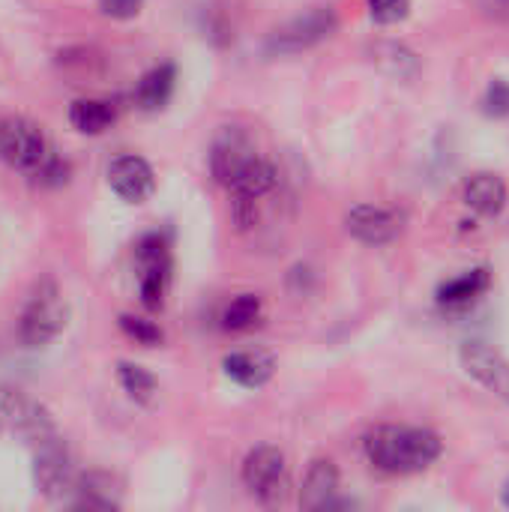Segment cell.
<instances>
[{
  "instance_id": "obj_20",
  "label": "cell",
  "mask_w": 509,
  "mask_h": 512,
  "mask_svg": "<svg viewBox=\"0 0 509 512\" xmlns=\"http://www.w3.org/2000/svg\"><path fill=\"white\" fill-rule=\"evenodd\" d=\"M258 318H261V300L255 294H240L222 312V330L240 333V330H249Z\"/></svg>"
},
{
  "instance_id": "obj_23",
  "label": "cell",
  "mask_w": 509,
  "mask_h": 512,
  "mask_svg": "<svg viewBox=\"0 0 509 512\" xmlns=\"http://www.w3.org/2000/svg\"><path fill=\"white\" fill-rule=\"evenodd\" d=\"M366 6L378 24H399L411 12V0H366Z\"/></svg>"
},
{
  "instance_id": "obj_16",
  "label": "cell",
  "mask_w": 509,
  "mask_h": 512,
  "mask_svg": "<svg viewBox=\"0 0 509 512\" xmlns=\"http://www.w3.org/2000/svg\"><path fill=\"white\" fill-rule=\"evenodd\" d=\"M174 84H177V69L174 63H159L150 72L141 75V81L135 84V105L141 111H159L171 102L174 96Z\"/></svg>"
},
{
  "instance_id": "obj_21",
  "label": "cell",
  "mask_w": 509,
  "mask_h": 512,
  "mask_svg": "<svg viewBox=\"0 0 509 512\" xmlns=\"http://www.w3.org/2000/svg\"><path fill=\"white\" fill-rule=\"evenodd\" d=\"M117 378H120V387L126 390L129 399L135 402H150L153 393H156V378L144 369V366H135V363H120L117 366Z\"/></svg>"
},
{
  "instance_id": "obj_26",
  "label": "cell",
  "mask_w": 509,
  "mask_h": 512,
  "mask_svg": "<svg viewBox=\"0 0 509 512\" xmlns=\"http://www.w3.org/2000/svg\"><path fill=\"white\" fill-rule=\"evenodd\" d=\"M144 0H99V9L108 15V18H117V21H129L141 12Z\"/></svg>"
},
{
  "instance_id": "obj_7",
  "label": "cell",
  "mask_w": 509,
  "mask_h": 512,
  "mask_svg": "<svg viewBox=\"0 0 509 512\" xmlns=\"http://www.w3.org/2000/svg\"><path fill=\"white\" fill-rule=\"evenodd\" d=\"M339 30V15L330 6H315L297 18H291L288 24H282L270 42L267 51L270 54H300L306 48H315L318 42L330 39Z\"/></svg>"
},
{
  "instance_id": "obj_17",
  "label": "cell",
  "mask_w": 509,
  "mask_h": 512,
  "mask_svg": "<svg viewBox=\"0 0 509 512\" xmlns=\"http://www.w3.org/2000/svg\"><path fill=\"white\" fill-rule=\"evenodd\" d=\"M135 270L141 276H171V243L165 234L153 231L135 243Z\"/></svg>"
},
{
  "instance_id": "obj_24",
  "label": "cell",
  "mask_w": 509,
  "mask_h": 512,
  "mask_svg": "<svg viewBox=\"0 0 509 512\" xmlns=\"http://www.w3.org/2000/svg\"><path fill=\"white\" fill-rule=\"evenodd\" d=\"M483 114L486 117H509V81H492L483 96Z\"/></svg>"
},
{
  "instance_id": "obj_10",
  "label": "cell",
  "mask_w": 509,
  "mask_h": 512,
  "mask_svg": "<svg viewBox=\"0 0 509 512\" xmlns=\"http://www.w3.org/2000/svg\"><path fill=\"white\" fill-rule=\"evenodd\" d=\"M108 186L114 189V195L126 204H141L153 195L156 189V174L150 168L147 159L135 156V153H126V156H117L111 165H108Z\"/></svg>"
},
{
  "instance_id": "obj_22",
  "label": "cell",
  "mask_w": 509,
  "mask_h": 512,
  "mask_svg": "<svg viewBox=\"0 0 509 512\" xmlns=\"http://www.w3.org/2000/svg\"><path fill=\"white\" fill-rule=\"evenodd\" d=\"M120 330H123L132 342H138V345H144V348H156V345H162V339H165V333H162L159 324H153V321H147V318H138V315H120Z\"/></svg>"
},
{
  "instance_id": "obj_2",
  "label": "cell",
  "mask_w": 509,
  "mask_h": 512,
  "mask_svg": "<svg viewBox=\"0 0 509 512\" xmlns=\"http://www.w3.org/2000/svg\"><path fill=\"white\" fill-rule=\"evenodd\" d=\"M210 174L219 186L240 198H261L279 183V171L273 162L261 159L252 141L243 132H222L210 153Z\"/></svg>"
},
{
  "instance_id": "obj_8",
  "label": "cell",
  "mask_w": 509,
  "mask_h": 512,
  "mask_svg": "<svg viewBox=\"0 0 509 512\" xmlns=\"http://www.w3.org/2000/svg\"><path fill=\"white\" fill-rule=\"evenodd\" d=\"M33 483H36V492L48 501H66L75 492L78 474H75L72 456L66 453V447L60 444L57 435L36 444Z\"/></svg>"
},
{
  "instance_id": "obj_27",
  "label": "cell",
  "mask_w": 509,
  "mask_h": 512,
  "mask_svg": "<svg viewBox=\"0 0 509 512\" xmlns=\"http://www.w3.org/2000/svg\"><path fill=\"white\" fill-rule=\"evenodd\" d=\"M504 507H507V510H509V483H507V486H504Z\"/></svg>"
},
{
  "instance_id": "obj_19",
  "label": "cell",
  "mask_w": 509,
  "mask_h": 512,
  "mask_svg": "<svg viewBox=\"0 0 509 512\" xmlns=\"http://www.w3.org/2000/svg\"><path fill=\"white\" fill-rule=\"evenodd\" d=\"M72 507H81V510H117L120 498L114 495L111 477H105V474L78 477L75 492H72Z\"/></svg>"
},
{
  "instance_id": "obj_3",
  "label": "cell",
  "mask_w": 509,
  "mask_h": 512,
  "mask_svg": "<svg viewBox=\"0 0 509 512\" xmlns=\"http://www.w3.org/2000/svg\"><path fill=\"white\" fill-rule=\"evenodd\" d=\"M69 324V303L54 282H39L18 318V339L27 348L54 342Z\"/></svg>"
},
{
  "instance_id": "obj_11",
  "label": "cell",
  "mask_w": 509,
  "mask_h": 512,
  "mask_svg": "<svg viewBox=\"0 0 509 512\" xmlns=\"http://www.w3.org/2000/svg\"><path fill=\"white\" fill-rule=\"evenodd\" d=\"M345 228L354 240L366 246H387L402 234V219L399 213L375 204H357L345 216Z\"/></svg>"
},
{
  "instance_id": "obj_15",
  "label": "cell",
  "mask_w": 509,
  "mask_h": 512,
  "mask_svg": "<svg viewBox=\"0 0 509 512\" xmlns=\"http://www.w3.org/2000/svg\"><path fill=\"white\" fill-rule=\"evenodd\" d=\"M222 369L234 384L246 390H258L273 378V357L261 351H234L222 360Z\"/></svg>"
},
{
  "instance_id": "obj_5",
  "label": "cell",
  "mask_w": 509,
  "mask_h": 512,
  "mask_svg": "<svg viewBox=\"0 0 509 512\" xmlns=\"http://www.w3.org/2000/svg\"><path fill=\"white\" fill-rule=\"evenodd\" d=\"M243 486L249 489V495L264 504H282L288 495V462L285 453L279 447H255L246 462H243Z\"/></svg>"
},
{
  "instance_id": "obj_9",
  "label": "cell",
  "mask_w": 509,
  "mask_h": 512,
  "mask_svg": "<svg viewBox=\"0 0 509 512\" xmlns=\"http://www.w3.org/2000/svg\"><path fill=\"white\" fill-rule=\"evenodd\" d=\"M459 360L477 384H483L489 393H495L509 405V360L501 351H495L486 342H468L462 345Z\"/></svg>"
},
{
  "instance_id": "obj_4",
  "label": "cell",
  "mask_w": 509,
  "mask_h": 512,
  "mask_svg": "<svg viewBox=\"0 0 509 512\" xmlns=\"http://www.w3.org/2000/svg\"><path fill=\"white\" fill-rule=\"evenodd\" d=\"M51 147L42 135V129L27 117H3L0 120V159L27 177H36V171L48 162Z\"/></svg>"
},
{
  "instance_id": "obj_12",
  "label": "cell",
  "mask_w": 509,
  "mask_h": 512,
  "mask_svg": "<svg viewBox=\"0 0 509 512\" xmlns=\"http://www.w3.org/2000/svg\"><path fill=\"white\" fill-rule=\"evenodd\" d=\"M339 468L330 459H315L306 471L303 489H300V507L303 510H333L339 507Z\"/></svg>"
},
{
  "instance_id": "obj_25",
  "label": "cell",
  "mask_w": 509,
  "mask_h": 512,
  "mask_svg": "<svg viewBox=\"0 0 509 512\" xmlns=\"http://www.w3.org/2000/svg\"><path fill=\"white\" fill-rule=\"evenodd\" d=\"M36 180H39L42 186H63V183L69 180V165L51 153V156H48V162L36 171Z\"/></svg>"
},
{
  "instance_id": "obj_14",
  "label": "cell",
  "mask_w": 509,
  "mask_h": 512,
  "mask_svg": "<svg viewBox=\"0 0 509 512\" xmlns=\"http://www.w3.org/2000/svg\"><path fill=\"white\" fill-rule=\"evenodd\" d=\"M492 285V273L489 267H474V270H465L462 276L444 282L438 288V303L444 309H465L471 306L474 300H480Z\"/></svg>"
},
{
  "instance_id": "obj_6",
  "label": "cell",
  "mask_w": 509,
  "mask_h": 512,
  "mask_svg": "<svg viewBox=\"0 0 509 512\" xmlns=\"http://www.w3.org/2000/svg\"><path fill=\"white\" fill-rule=\"evenodd\" d=\"M0 435L24 438L36 447L39 441L54 438L57 429L51 414L39 402L27 399L21 390L0 387Z\"/></svg>"
},
{
  "instance_id": "obj_1",
  "label": "cell",
  "mask_w": 509,
  "mask_h": 512,
  "mask_svg": "<svg viewBox=\"0 0 509 512\" xmlns=\"http://www.w3.org/2000/svg\"><path fill=\"white\" fill-rule=\"evenodd\" d=\"M366 459L384 474H420L432 468L444 444L432 429L420 426H378L363 438Z\"/></svg>"
},
{
  "instance_id": "obj_13",
  "label": "cell",
  "mask_w": 509,
  "mask_h": 512,
  "mask_svg": "<svg viewBox=\"0 0 509 512\" xmlns=\"http://www.w3.org/2000/svg\"><path fill=\"white\" fill-rule=\"evenodd\" d=\"M465 204L480 216H501L507 207V183L498 174L480 171L465 183Z\"/></svg>"
},
{
  "instance_id": "obj_18",
  "label": "cell",
  "mask_w": 509,
  "mask_h": 512,
  "mask_svg": "<svg viewBox=\"0 0 509 512\" xmlns=\"http://www.w3.org/2000/svg\"><path fill=\"white\" fill-rule=\"evenodd\" d=\"M117 120V108L108 99H75L69 105V123L81 135H102Z\"/></svg>"
}]
</instances>
